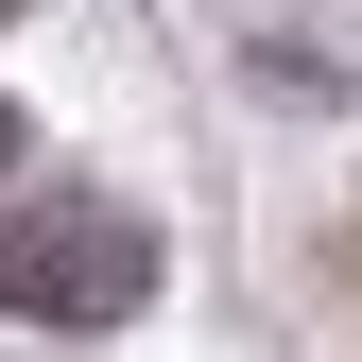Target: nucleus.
Instances as JSON below:
<instances>
[{"mask_svg": "<svg viewBox=\"0 0 362 362\" xmlns=\"http://www.w3.org/2000/svg\"><path fill=\"white\" fill-rule=\"evenodd\" d=\"M139 293H156V224L121 190H35L0 224V310L18 328H121Z\"/></svg>", "mask_w": 362, "mask_h": 362, "instance_id": "1", "label": "nucleus"}, {"mask_svg": "<svg viewBox=\"0 0 362 362\" xmlns=\"http://www.w3.org/2000/svg\"><path fill=\"white\" fill-rule=\"evenodd\" d=\"M0 173H18V104H0Z\"/></svg>", "mask_w": 362, "mask_h": 362, "instance_id": "2", "label": "nucleus"}, {"mask_svg": "<svg viewBox=\"0 0 362 362\" xmlns=\"http://www.w3.org/2000/svg\"><path fill=\"white\" fill-rule=\"evenodd\" d=\"M0 18H18V0H0Z\"/></svg>", "mask_w": 362, "mask_h": 362, "instance_id": "3", "label": "nucleus"}]
</instances>
